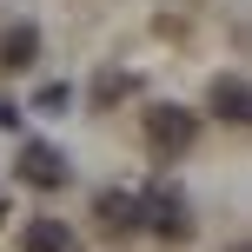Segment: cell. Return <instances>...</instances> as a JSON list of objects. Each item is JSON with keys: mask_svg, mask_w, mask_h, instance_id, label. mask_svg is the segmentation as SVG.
I'll return each mask as SVG.
<instances>
[{"mask_svg": "<svg viewBox=\"0 0 252 252\" xmlns=\"http://www.w3.org/2000/svg\"><path fill=\"white\" fill-rule=\"evenodd\" d=\"M139 232H159V239H192V199L173 186V179H159L153 192H139Z\"/></svg>", "mask_w": 252, "mask_h": 252, "instance_id": "6da1fadb", "label": "cell"}, {"mask_svg": "<svg viewBox=\"0 0 252 252\" xmlns=\"http://www.w3.org/2000/svg\"><path fill=\"white\" fill-rule=\"evenodd\" d=\"M146 146H153V153H166V159L192 153V146H199V113H186L179 100L146 106Z\"/></svg>", "mask_w": 252, "mask_h": 252, "instance_id": "7a4b0ae2", "label": "cell"}, {"mask_svg": "<svg viewBox=\"0 0 252 252\" xmlns=\"http://www.w3.org/2000/svg\"><path fill=\"white\" fill-rule=\"evenodd\" d=\"M20 179L33 192H60L66 179H73V166H66V153L53 146V139H27L20 146Z\"/></svg>", "mask_w": 252, "mask_h": 252, "instance_id": "3957f363", "label": "cell"}, {"mask_svg": "<svg viewBox=\"0 0 252 252\" xmlns=\"http://www.w3.org/2000/svg\"><path fill=\"white\" fill-rule=\"evenodd\" d=\"M93 219H100L106 239H133V232H139V192L100 186V192H93Z\"/></svg>", "mask_w": 252, "mask_h": 252, "instance_id": "277c9868", "label": "cell"}, {"mask_svg": "<svg viewBox=\"0 0 252 252\" xmlns=\"http://www.w3.org/2000/svg\"><path fill=\"white\" fill-rule=\"evenodd\" d=\"M206 106H213L226 126H246V120H252V87H246V73H213Z\"/></svg>", "mask_w": 252, "mask_h": 252, "instance_id": "5b68a950", "label": "cell"}, {"mask_svg": "<svg viewBox=\"0 0 252 252\" xmlns=\"http://www.w3.org/2000/svg\"><path fill=\"white\" fill-rule=\"evenodd\" d=\"M33 60H40V27L33 20H13L7 33H0V66H7V73H27Z\"/></svg>", "mask_w": 252, "mask_h": 252, "instance_id": "8992f818", "label": "cell"}, {"mask_svg": "<svg viewBox=\"0 0 252 252\" xmlns=\"http://www.w3.org/2000/svg\"><path fill=\"white\" fill-rule=\"evenodd\" d=\"M20 252H80V232L66 226V219H27Z\"/></svg>", "mask_w": 252, "mask_h": 252, "instance_id": "52a82bcc", "label": "cell"}, {"mask_svg": "<svg viewBox=\"0 0 252 252\" xmlns=\"http://www.w3.org/2000/svg\"><path fill=\"white\" fill-rule=\"evenodd\" d=\"M133 87H139L133 73H113V66H106V73L93 80V100H100V106H113V100H126V93H133Z\"/></svg>", "mask_w": 252, "mask_h": 252, "instance_id": "ba28073f", "label": "cell"}, {"mask_svg": "<svg viewBox=\"0 0 252 252\" xmlns=\"http://www.w3.org/2000/svg\"><path fill=\"white\" fill-rule=\"evenodd\" d=\"M66 100H73V87H66V80H47V87L33 93V106H40V113H66Z\"/></svg>", "mask_w": 252, "mask_h": 252, "instance_id": "9c48e42d", "label": "cell"}, {"mask_svg": "<svg viewBox=\"0 0 252 252\" xmlns=\"http://www.w3.org/2000/svg\"><path fill=\"white\" fill-rule=\"evenodd\" d=\"M0 126H20V106L13 100H0Z\"/></svg>", "mask_w": 252, "mask_h": 252, "instance_id": "30bf717a", "label": "cell"}, {"mask_svg": "<svg viewBox=\"0 0 252 252\" xmlns=\"http://www.w3.org/2000/svg\"><path fill=\"white\" fill-rule=\"evenodd\" d=\"M0 219H7V206H0Z\"/></svg>", "mask_w": 252, "mask_h": 252, "instance_id": "8fae6325", "label": "cell"}]
</instances>
